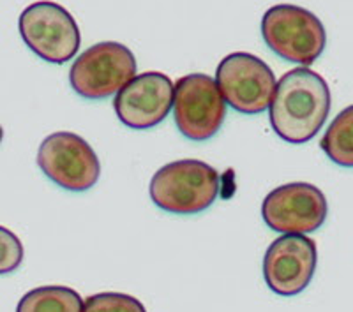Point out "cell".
<instances>
[{"label": "cell", "instance_id": "obj_1", "mask_svg": "<svg viewBox=\"0 0 353 312\" xmlns=\"http://www.w3.org/2000/svg\"><path fill=\"white\" fill-rule=\"evenodd\" d=\"M332 106L327 81L309 67L285 72L276 83L270 101V124L286 143L302 145L313 140L325 124Z\"/></svg>", "mask_w": 353, "mask_h": 312}, {"label": "cell", "instance_id": "obj_2", "mask_svg": "<svg viewBox=\"0 0 353 312\" xmlns=\"http://www.w3.org/2000/svg\"><path fill=\"white\" fill-rule=\"evenodd\" d=\"M149 194L154 205L168 214H200L219 194V173L203 160H173L154 173Z\"/></svg>", "mask_w": 353, "mask_h": 312}, {"label": "cell", "instance_id": "obj_3", "mask_svg": "<svg viewBox=\"0 0 353 312\" xmlns=\"http://www.w3.org/2000/svg\"><path fill=\"white\" fill-rule=\"evenodd\" d=\"M261 37L276 55L309 67L325 50L327 32L316 14L293 4L272 6L261 18Z\"/></svg>", "mask_w": 353, "mask_h": 312}, {"label": "cell", "instance_id": "obj_4", "mask_svg": "<svg viewBox=\"0 0 353 312\" xmlns=\"http://www.w3.org/2000/svg\"><path fill=\"white\" fill-rule=\"evenodd\" d=\"M137 76V59L125 44L97 43L85 50L69 69L71 88L83 99L99 101L115 96Z\"/></svg>", "mask_w": 353, "mask_h": 312}, {"label": "cell", "instance_id": "obj_5", "mask_svg": "<svg viewBox=\"0 0 353 312\" xmlns=\"http://www.w3.org/2000/svg\"><path fill=\"white\" fill-rule=\"evenodd\" d=\"M28 48L50 64H65L77 55L81 34L71 12L57 2L41 0L23 9L18 21Z\"/></svg>", "mask_w": 353, "mask_h": 312}, {"label": "cell", "instance_id": "obj_6", "mask_svg": "<svg viewBox=\"0 0 353 312\" xmlns=\"http://www.w3.org/2000/svg\"><path fill=\"white\" fill-rule=\"evenodd\" d=\"M216 83L226 104L242 115H258L269 110L276 90L272 69L256 55L235 52L219 62Z\"/></svg>", "mask_w": 353, "mask_h": 312}, {"label": "cell", "instance_id": "obj_7", "mask_svg": "<svg viewBox=\"0 0 353 312\" xmlns=\"http://www.w3.org/2000/svg\"><path fill=\"white\" fill-rule=\"evenodd\" d=\"M37 166L53 184L71 192H83L97 184L101 163L94 148L69 131L46 136L37 150Z\"/></svg>", "mask_w": 353, "mask_h": 312}, {"label": "cell", "instance_id": "obj_8", "mask_svg": "<svg viewBox=\"0 0 353 312\" xmlns=\"http://www.w3.org/2000/svg\"><path fill=\"white\" fill-rule=\"evenodd\" d=\"M226 116V103L214 78L201 72L182 76L175 83L173 118L182 136L207 141L219 132Z\"/></svg>", "mask_w": 353, "mask_h": 312}, {"label": "cell", "instance_id": "obj_9", "mask_svg": "<svg viewBox=\"0 0 353 312\" xmlns=\"http://www.w3.org/2000/svg\"><path fill=\"white\" fill-rule=\"evenodd\" d=\"M329 214L325 194L307 182L276 187L261 203V217L272 231L305 235L323 226Z\"/></svg>", "mask_w": 353, "mask_h": 312}, {"label": "cell", "instance_id": "obj_10", "mask_svg": "<svg viewBox=\"0 0 353 312\" xmlns=\"http://www.w3.org/2000/svg\"><path fill=\"white\" fill-rule=\"evenodd\" d=\"M316 263L318 249L313 238L305 235H283L265 252V282L276 295L295 296L311 284Z\"/></svg>", "mask_w": 353, "mask_h": 312}, {"label": "cell", "instance_id": "obj_11", "mask_svg": "<svg viewBox=\"0 0 353 312\" xmlns=\"http://www.w3.org/2000/svg\"><path fill=\"white\" fill-rule=\"evenodd\" d=\"M175 85L157 71L141 72L117 92V118L129 129L145 131L165 121L173 108Z\"/></svg>", "mask_w": 353, "mask_h": 312}, {"label": "cell", "instance_id": "obj_12", "mask_svg": "<svg viewBox=\"0 0 353 312\" xmlns=\"http://www.w3.org/2000/svg\"><path fill=\"white\" fill-rule=\"evenodd\" d=\"M83 300L65 286H41L18 302L17 312H81Z\"/></svg>", "mask_w": 353, "mask_h": 312}, {"label": "cell", "instance_id": "obj_13", "mask_svg": "<svg viewBox=\"0 0 353 312\" xmlns=\"http://www.w3.org/2000/svg\"><path fill=\"white\" fill-rule=\"evenodd\" d=\"M320 147L334 165L353 168V104L330 122Z\"/></svg>", "mask_w": 353, "mask_h": 312}, {"label": "cell", "instance_id": "obj_14", "mask_svg": "<svg viewBox=\"0 0 353 312\" xmlns=\"http://www.w3.org/2000/svg\"><path fill=\"white\" fill-rule=\"evenodd\" d=\"M81 312H147L138 298L124 293H99L88 296Z\"/></svg>", "mask_w": 353, "mask_h": 312}, {"label": "cell", "instance_id": "obj_15", "mask_svg": "<svg viewBox=\"0 0 353 312\" xmlns=\"http://www.w3.org/2000/svg\"><path fill=\"white\" fill-rule=\"evenodd\" d=\"M23 244L11 229L0 226V275L11 273L23 263Z\"/></svg>", "mask_w": 353, "mask_h": 312}, {"label": "cell", "instance_id": "obj_16", "mask_svg": "<svg viewBox=\"0 0 353 312\" xmlns=\"http://www.w3.org/2000/svg\"><path fill=\"white\" fill-rule=\"evenodd\" d=\"M2 138H4V129L0 125V143H2Z\"/></svg>", "mask_w": 353, "mask_h": 312}]
</instances>
